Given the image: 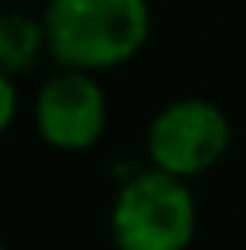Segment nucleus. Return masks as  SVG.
I'll list each match as a JSON object with an SVG mask.
<instances>
[{"label": "nucleus", "mask_w": 246, "mask_h": 250, "mask_svg": "<svg viewBox=\"0 0 246 250\" xmlns=\"http://www.w3.org/2000/svg\"><path fill=\"white\" fill-rule=\"evenodd\" d=\"M47 51L65 69L101 73L131 62L149 44V0H47Z\"/></svg>", "instance_id": "1"}, {"label": "nucleus", "mask_w": 246, "mask_h": 250, "mask_svg": "<svg viewBox=\"0 0 246 250\" xmlns=\"http://www.w3.org/2000/svg\"><path fill=\"white\" fill-rule=\"evenodd\" d=\"M196 196L167 170H138L120 185L109 214L116 250H189L196 236Z\"/></svg>", "instance_id": "2"}, {"label": "nucleus", "mask_w": 246, "mask_h": 250, "mask_svg": "<svg viewBox=\"0 0 246 250\" xmlns=\"http://www.w3.org/2000/svg\"><path fill=\"white\" fill-rule=\"evenodd\" d=\"M232 145V124L225 109L207 98H177L149 124L145 149L156 170L192 182L225 160Z\"/></svg>", "instance_id": "3"}, {"label": "nucleus", "mask_w": 246, "mask_h": 250, "mask_svg": "<svg viewBox=\"0 0 246 250\" xmlns=\"http://www.w3.org/2000/svg\"><path fill=\"white\" fill-rule=\"evenodd\" d=\"M33 120H37L40 138L58 152H83L101 142L109 124V102L95 73L80 69H62L33 102Z\"/></svg>", "instance_id": "4"}, {"label": "nucleus", "mask_w": 246, "mask_h": 250, "mask_svg": "<svg viewBox=\"0 0 246 250\" xmlns=\"http://www.w3.org/2000/svg\"><path fill=\"white\" fill-rule=\"evenodd\" d=\"M40 51H47L44 19L29 11H7L0 19V69L7 76H19L37 65Z\"/></svg>", "instance_id": "5"}, {"label": "nucleus", "mask_w": 246, "mask_h": 250, "mask_svg": "<svg viewBox=\"0 0 246 250\" xmlns=\"http://www.w3.org/2000/svg\"><path fill=\"white\" fill-rule=\"evenodd\" d=\"M15 116H19V83L15 76L0 73V131H11Z\"/></svg>", "instance_id": "6"}]
</instances>
